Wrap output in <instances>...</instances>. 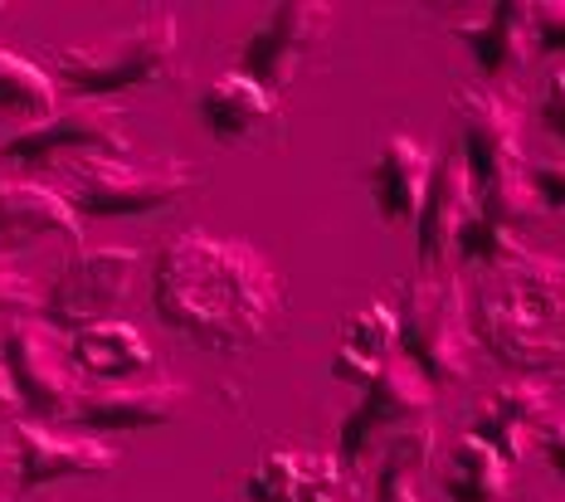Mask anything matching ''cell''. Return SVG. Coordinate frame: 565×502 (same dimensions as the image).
Here are the masks:
<instances>
[{"instance_id":"6da1fadb","label":"cell","mask_w":565,"mask_h":502,"mask_svg":"<svg viewBox=\"0 0 565 502\" xmlns=\"http://www.w3.org/2000/svg\"><path fill=\"white\" fill-rule=\"evenodd\" d=\"M151 302L175 332L210 352H254L282 327V284L244 239L185 229L151 268Z\"/></svg>"},{"instance_id":"7a4b0ae2","label":"cell","mask_w":565,"mask_h":502,"mask_svg":"<svg viewBox=\"0 0 565 502\" xmlns=\"http://www.w3.org/2000/svg\"><path fill=\"white\" fill-rule=\"evenodd\" d=\"M473 337L516 371H565V264L526 249L488 268L473 302Z\"/></svg>"},{"instance_id":"3957f363","label":"cell","mask_w":565,"mask_h":502,"mask_svg":"<svg viewBox=\"0 0 565 502\" xmlns=\"http://www.w3.org/2000/svg\"><path fill=\"white\" fill-rule=\"evenodd\" d=\"M458 127H463V157L478 185V215L498 229H522L541 215V195L526 177V147H522V113L502 93L463 88L454 98Z\"/></svg>"},{"instance_id":"277c9868","label":"cell","mask_w":565,"mask_h":502,"mask_svg":"<svg viewBox=\"0 0 565 502\" xmlns=\"http://www.w3.org/2000/svg\"><path fill=\"white\" fill-rule=\"evenodd\" d=\"M181 68V25L171 10H147L132 30H117L98 44H68L58 50V78L78 98H108L122 88L167 84Z\"/></svg>"},{"instance_id":"5b68a950","label":"cell","mask_w":565,"mask_h":502,"mask_svg":"<svg viewBox=\"0 0 565 502\" xmlns=\"http://www.w3.org/2000/svg\"><path fill=\"white\" fill-rule=\"evenodd\" d=\"M399 356L429 385H463L473 376L478 337L468 322V302L454 274H424L399 302Z\"/></svg>"},{"instance_id":"8992f818","label":"cell","mask_w":565,"mask_h":502,"mask_svg":"<svg viewBox=\"0 0 565 502\" xmlns=\"http://www.w3.org/2000/svg\"><path fill=\"white\" fill-rule=\"evenodd\" d=\"M200 185V171L175 157H78L74 210L93 220H151L181 205Z\"/></svg>"},{"instance_id":"52a82bcc","label":"cell","mask_w":565,"mask_h":502,"mask_svg":"<svg viewBox=\"0 0 565 502\" xmlns=\"http://www.w3.org/2000/svg\"><path fill=\"white\" fill-rule=\"evenodd\" d=\"M434 419V385L409 366L405 356H391L381 366V376L361 385V400L351 405V415L341 419L337 435V459L341 463H371L381 459V449L399 429Z\"/></svg>"},{"instance_id":"ba28073f","label":"cell","mask_w":565,"mask_h":502,"mask_svg":"<svg viewBox=\"0 0 565 502\" xmlns=\"http://www.w3.org/2000/svg\"><path fill=\"white\" fill-rule=\"evenodd\" d=\"M137 274L141 259L127 244H78L74 259L58 268V278L50 284L44 318L54 327H68V332L93 322H113L122 312V302L132 298Z\"/></svg>"},{"instance_id":"9c48e42d","label":"cell","mask_w":565,"mask_h":502,"mask_svg":"<svg viewBox=\"0 0 565 502\" xmlns=\"http://www.w3.org/2000/svg\"><path fill=\"white\" fill-rule=\"evenodd\" d=\"M6 371L15 385V400L25 405L30 419L54 425V419H74L84 376L74 366L68 342L54 332V322L30 318L6 332Z\"/></svg>"},{"instance_id":"30bf717a","label":"cell","mask_w":565,"mask_h":502,"mask_svg":"<svg viewBox=\"0 0 565 502\" xmlns=\"http://www.w3.org/2000/svg\"><path fill=\"white\" fill-rule=\"evenodd\" d=\"M127 113L113 98H74L54 108L44 122L20 127L0 142L6 161H25V167H44V161H78V157H127Z\"/></svg>"},{"instance_id":"8fae6325","label":"cell","mask_w":565,"mask_h":502,"mask_svg":"<svg viewBox=\"0 0 565 502\" xmlns=\"http://www.w3.org/2000/svg\"><path fill=\"white\" fill-rule=\"evenodd\" d=\"M332 30V6L322 0H278L239 44V74L258 78L264 88H288L302 60Z\"/></svg>"},{"instance_id":"7c38bea8","label":"cell","mask_w":565,"mask_h":502,"mask_svg":"<svg viewBox=\"0 0 565 502\" xmlns=\"http://www.w3.org/2000/svg\"><path fill=\"white\" fill-rule=\"evenodd\" d=\"M473 215H478L473 171H468L463 142H449L434 161L429 195H424V210L415 220V249L424 274H449L458 264V244H463V229L473 225Z\"/></svg>"},{"instance_id":"4fadbf2b","label":"cell","mask_w":565,"mask_h":502,"mask_svg":"<svg viewBox=\"0 0 565 502\" xmlns=\"http://www.w3.org/2000/svg\"><path fill=\"white\" fill-rule=\"evenodd\" d=\"M10 459H15V488L20 493H40L64 478H93L117 469V449L98 435H58L54 425L40 419H20L10 429Z\"/></svg>"},{"instance_id":"5bb4252c","label":"cell","mask_w":565,"mask_h":502,"mask_svg":"<svg viewBox=\"0 0 565 502\" xmlns=\"http://www.w3.org/2000/svg\"><path fill=\"white\" fill-rule=\"evenodd\" d=\"M434 151L415 142L405 132H391L375 151L371 171H366V185H371V205L385 225H409L415 229L419 210H424V195H429V181H434Z\"/></svg>"},{"instance_id":"9a60e30c","label":"cell","mask_w":565,"mask_h":502,"mask_svg":"<svg viewBox=\"0 0 565 502\" xmlns=\"http://www.w3.org/2000/svg\"><path fill=\"white\" fill-rule=\"evenodd\" d=\"M185 405V385L175 381H113L84 385L74 419L88 429H157L171 425Z\"/></svg>"},{"instance_id":"2e32d148","label":"cell","mask_w":565,"mask_h":502,"mask_svg":"<svg viewBox=\"0 0 565 502\" xmlns=\"http://www.w3.org/2000/svg\"><path fill=\"white\" fill-rule=\"evenodd\" d=\"M64 235L84 239V220H78L74 201L40 181H0V259H15L30 244Z\"/></svg>"},{"instance_id":"e0dca14e","label":"cell","mask_w":565,"mask_h":502,"mask_svg":"<svg viewBox=\"0 0 565 502\" xmlns=\"http://www.w3.org/2000/svg\"><path fill=\"white\" fill-rule=\"evenodd\" d=\"M200 122L225 147L254 142L268 127H278V93L234 68V74H220L215 84L200 93Z\"/></svg>"},{"instance_id":"ac0fdd59","label":"cell","mask_w":565,"mask_h":502,"mask_svg":"<svg viewBox=\"0 0 565 502\" xmlns=\"http://www.w3.org/2000/svg\"><path fill=\"white\" fill-rule=\"evenodd\" d=\"M546 415H551V395L541 391L536 381H508V385H492L478 400L468 435L492 444V449L512 463V459H522L526 444L541 435V419Z\"/></svg>"},{"instance_id":"d6986e66","label":"cell","mask_w":565,"mask_h":502,"mask_svg":"<svg viewBox=\"0 0 565 502\" xmlns=\"http://www.w3.org/2000/svg\"><path fill=\"white\" fill-rule=\"evenodd\" d=\"M341 459L322 449H274L244 478V498L249 502H317L337 493Z\"/></svg>"},{"instance_id":"ffe728a7","label":"cell","mask_w":565,"mask_h":502,"mask_svg":"<svg viewBox=\"0 0 565 502\" xmlns=\"http://www.w3.org/2000/svg\"><path fill=\"white\" fill-rule=\"evenodd\" d=\"M454 40L468 44V54L478 60L482 74L508 78L526 60H536L532 44V0H498L492 10H482L468 25H454Z\"/></svg>"},{"instance_id":"44dd1931","label":"cell","mask_w":565,"mask_h":502,"mask_svg":"<svg viewBox=\"0 0 565 502\" xmlns=\"http://www.w3.org/2000/svg\"><path fill=\"white\" fill-rule=\"evenodd\" d=\"M399 356V312L391 302H361L347 322H341L332 376L347 385H366L381 376V366Z\"/></svg>"},{"instance_id":"7402d4cb","label":"cell","mask_w":565,"mask_h":502,"mask_svg":"<svg viewBox=\"0 0 565 502\" xmlns=\"http://www.w3.org/2000/svg\"><path fill=\"white\" fill-rule=\"evenodd\" d=\"M68 352H74V366L84 381L113 385V381H137L141 371L157 361L151 342L137 332L132 322L113 318V322H93L68 332Z\"/></svg>"},{"instance_id":"603a6c76","label":"cell","mask_w":565,"mask_h":502,"mask_svg":"<svg viewBox=\"0 0 565 502\" xmlns=\"http://www.w3.org/2000/svg\"><path fill=\"white\" fill-rule=\"evenodd\" d=\"M434 459V419L409 425L375 459V502H424V478Z\"/></svg>"},{"instance_id":"cb8c5ba5","label":"cell","mask_w":565,"mask_h":502,"mask_svg":"<svg viewBox=\"0 0 565 502\" xmlns=\"http://www.w3.org/2000/svg\"><path fill=\"white\" fill-rule=\"evenodd\" d=\"M508 473H512V463L502 459L492 444H482L478 435H463L454 444L449 459H444V498L502 502L508 498Z\"/></svg>"},{"instance_id":"d4e9b609","label":"cell","mask_w":565,"mask_h":502,"mask_svg":"<svg viewBox=\"0 0 565 502\" xmlns=\"http://www.w3.org/2000/svg\"><path fill=\"white\" fill-rule=\"evenodd\" d=\"M54 108V78L40 64H30L25 54L0 44V118H20V127H34Z\"/></svg>"},{"instance_id":"484cf974","label":"cell","mask_w":565,"mask_h":502,"mask_svg":"<svg viewBox=\"0 0 565 502\" xmlns=\"http://www.w3.org/2000/svg\"><path fill=\"white\" fill-rule=\"evenodd\" d=\"M50 288H40V278L30 274L20 259H0V327H20L44 312Z\"/></svg>"},{"instance_id":"4316f807","label":"cell","mask_w":565,"mask_h":502,"mask_svg":"<svg viewBox=\"0 0 565 502\" xmlns=\"http://www.w3.org/2000/svg\"><path fill=\"white\" fill-rule=\"evenodd\" d=\"M526 177H532L541 210H565V142H551L546 151H526Z\"/></svg>"},{"instance_id":"83f0119b","label":"cell","mask_w":565,"mask_h":502,"mask_svg":"<svg viewBox=\"0 0 565 502\" xmlns=\"http://www.w3.org/2000/svg\"><path fill=\"white\" fill-rule=\"evenodd\" d=\"M536 54H565V0H532Z\"/></svg>"},{"instance_id":"f1b7e54d","label":"cell","mask_w":565,"mask_h":502,"mask_svg":"<svg viewBox=\"0 0 565 502\" xmlns=\"http://www.w3.org/2000/svg\"><path fill=\"white\" fill-rule=\"evenodd\" d=\"M541 127L551 142H565V68L546 78V98H541Z\"/></svg>"},{"instance_id":"f546056e","label":"cell","mask_w":565,"mask_h":502,"mask_svg":"<svg viewBox=\"0 0 565 502\" xmlns=\"http://www.w3.org/2000/svg\"><path fill=\"white\" fill-rule=\"evenodd\" d=\"M536 444H541V453H546V463L556 469V478H565V405H561V410L551 405V415L541 419Z\"/></svg>"},{"instance_id":"4dcf8cb0","label":"cell","mask_w":565,"mask_h":502,"mask_svg":"<svg viewBox=\"0 0 565 502\" xmlns=\"http://www.w3.org/2000/svg\"><path fill=\"white\" fill-rule=\"evenodd\" d=\"M10 405H20V400H15V385H10L6 361H0V410H10Z\"/></svg>"},{"instance_id":"1f68e13d","label":"cell","mask_w":565,"mask_h":502,"mask_svg":"<svg viewBox=\"0 0 565 502\" xmlns=\"http://www.w3.org/2000/svg\"><path fill=\"white\" fill-rule=\"evenodd\" d=\"M6 478H15V459H10V449L0 453V483H6Z\"/></svg>"},{"instance_id":"d6a6232c","label":"cell","mask_w":565,"mask_h":502,"mask_svg":"<svg viewBox=\"0 0 565 502\" xmlns=\"http://www.w3.org/2000/svg\"><path fill=\"white\" fill-rule=\"evenodd\" d=\"M317 502H341V498H337V493H327V498H317Z\"/></svg>"},{"instance_id":"836d02e7","label":"cell","mask_w":565,"mask_h":502,"mask_svg":"<svg viewBox=\"0 0 565 502\" xmlns=\"http://www.w3.org/2000/svg\"><path fill=\"white\" fill-rule=\"evenodd\" d=\"M0 15H6V0H0Z\"/></svg>"}]
</instances>
